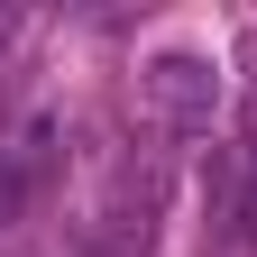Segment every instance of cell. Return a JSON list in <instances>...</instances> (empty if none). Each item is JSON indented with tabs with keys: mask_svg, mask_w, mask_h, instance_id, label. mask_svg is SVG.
<instances>
[{
	"mask_svg": "<svg viewBox=\"0 0 257 257\" xmlns=\"http://www.w3.org/2000/svg\"><path fill=\"white\" fill-rule=\"evenodd\" d=\"M138 92H147V110L166 119L175 138H202V128H211V110H220V74H211V55H193V46L147 55Z\"/></svg>",
	"mask_w": 257,
	"mask_h": 257,
	"instance_id": "cell-1",
	"label": "cell"
},
{
	"mask_svg": "<svg viewBox=\"0 0 257 257\" xmlns=\"http://www.w3.org/2000/svg\"><path fill=\"white\" fill-rule=\"evenodd\" d=\"M46 166H55V119H46V110H28V119L0 128V230H10V220L37 202Z\"/></svg>",
	"mask_w": 257,
	"mask_h": 257,
	"instance_id": "cell-3",
	"label": "cell"
},
{
	"mask_svg": "<svg viewBox=\"0 0 257 257\" xmlns=\"http://www.w3.org/2000/svg\"><path fill=\"white\" fill-rule=\"evenodd\" d=\"M166 156H128L110 175V202H101V257H147L156 248V220H166Z\"/></svg>",
	"mask_w": 257,
	"mask_h": 257,
	"instance_id": "cell-2",
	"label": "cell"
}]
</instances>
